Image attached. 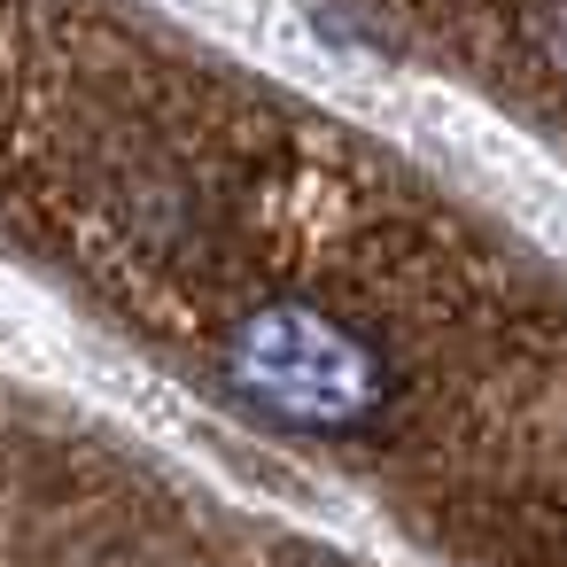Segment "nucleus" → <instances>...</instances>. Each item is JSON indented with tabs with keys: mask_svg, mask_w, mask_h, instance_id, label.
Instances as JSON below:
<instances>
[{
	"mask_svg": "<svg viewBox=\"0 0 567 567\" xmlns=\"http://www.w3.org/2000/svg\"><path fill=\"white\" fill-rule=\"evenodd\" d=\"M218 373L257 420L296 435H358L396 404V358L319 303L241 311L218 334Z\"/></svg>",
	"mask_w": 567,
	"mask_h": 567,
	"instance_id": "obj_1",
	"label": "nucleus"
},
{
	"mask_svg": "<svg viewBox=\"0 0 567 567\" xmlns=\"http://www.w3.org/2000/svg\"><path fill=\"white\" fill-rule=\"evenodd\" d=\"M528 32H536V63L567 79V0H536V17H528Z\"/></svg>",
	"mask_w": 567,
	"mask_h": 567,
	"instance_id": "obj_2",
	"label": "nucleus"
}]
</instances>
